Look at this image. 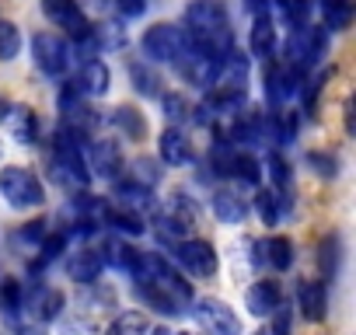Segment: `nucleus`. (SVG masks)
I'll use <instances>...</instances> for the list:
<instances>
[{
    "instance_id": "35",
    "label": "nucleus",
    "mask_w": 356,
    "mask_h": 335,
    "mask_svg": "<svg viewBox=\"0 0 356 335\" xmlns=\"http://www.w3.org/2000/svg\"><path fill=\"white\" fill-rule=\"evenodd\" d=\"M119 11L122 18H140L147 11V0H119Z\"/></svg>"
},
{
    "instance_id": "16",
    "label": "nucleus",
    "mask_w": 356,
    "mask_h": 335,
    "mask_svg": "<svg viewBox=\"0 0 356 335\" xmlns=\"http://www.w3.org/2000/svg\"><path fill=\"white\" fill-rule=\"evenodd\" d=\"M252 53L259 56V60H269L273 56V49H276V28H273V18H266V15H259L255 18V25H252Z\"/></svg>"
},
{
    "instance_id": "15",
    "label": "nucleus",
    "mask_w": 356,
    "mask_h": 335,
    "mask_svg": "<svg viewBox=\"0 0 356 335\" xmlns=\"http://www.w3.org/2000/svg\"><path fill=\"white\" fill-rule=\"evenodd\" d=\"M213 213H217L220 224H241L245 213H248V206H245V199H241L238 193L217 189V193H213Z\"/></svg>"
},
{
    "instance_id": "22",
    "label": "nucleus",
    "mask_w": 356,
    "mask_h": 335,
    "mask_svg": "<svg viewBox=\"0 0 356 335\" xmlns=\"http://www.w3.org/2000/svg\"><path fill=\"white\" fill-rule=\"evenodd\" d=\"M105 335H150V321H147V314H140V311H126V314H119V318L108 325Z\"/></svg>"
},
{
    "instance_id": "34",
    "label": "nucleus",
    "mask_w": 356,
    "mask_h": 335,
    "mask_svg": "<svg viewBox=\"0 0 356 335\" xmlns=\"http://www.w3.org/2000/svg\"><path fill=\"white\" fill-rule=\"evenodd\" d=\"M307 164L314 168V172H318L321 179H332V175H335V157H328V154L311 150V154H307Z\"/></svg>"
},
{
    "instance_id": "31",
    "label": "nucleus",
    "mask_w": 356,
    "mask_h": 335,
    "mask_svg": "<svg viewBox=\"0 0 356 335\" xmlns=\"http://www.w3.org/2000/svg\"><path fill=\"white\" fill-rule=\"evenodd\" d=\"M105 217H108L119 231H126V234H143V220H140L133 210H108Z\"/></svg>"
},
{
    "instance_id": "25",
    "label": "nucleus",
    "mask_w": 356,
    "mask_h": 335,
    "mask_svg": "<svg viewBox=\"0 0 356 335\" xmlns=\"http://www.w3.org/2000/svg\"><path fill=\"white\" fill-rule=\"evenodd\" d=\"M22 53V32L15 22H0V60H15Z\"/></svg>"
},
{
    "instance_id": "4",
    "label": "nucleus",
    "mask_w": 356,
    "mask_h": 335,
    "mask_svg": "<svg viewBox=\"0 0 356 335\" xmlns=\"http://www.w3.org/2000/svg\"><path fill=\"white\" fill-rule=\"evenodd\" d=\"M182 49H186V32L175 25H154L143 35V53L154 63H175Z\"/></svg>"
},
{
    "instance_id": "17",
    "label": "nucleus",
    "mask_w": 356,
    "mask_h": 335,
    "mask_svg": "<svg viewBox=\"0 0 356 335\" xmlns=\"http://www.w3.org/2000/svg\"><path fill=\"white\" fill-rule=\"evenodd\" d=\"M259 248L266 252L262 259H266L276 272H286V269L293 265V245H290L286 238H269V241H262Z\"/></svg>"
},
{
    "instance_id": "7",
    "label": "nucleus",
    "mask_w": 356,
    "mask_h": 335,
    "mask_svg": "<svg viewBox=\"0 0 356 335\" xmlns=\"http://www.w3.org/2000/svg\"><path fill=\"white\" fill-rule=\"evenodd\" d=\"M42 11H46L49 22H56L60 28H67L74 39H88V35H91V25H88V18L81 15L77 0H42Z\"/></svg>"
},
{
    "instance_id": "24",
    "label": "nucleus",
    "mask_w": 356,
    "mask_h": 335,
    "mask_svg": "<svg viewBox=\"0 0 356 335\" xmlns=\"http://www.w3.org/2000/svg\"><path fill=\"white\" fill-rule=\"evenodd\" d=\"M231 175H238V179L248 182V186H259L262 168H259V161H255L252 154H234V157H231Z\"/></svg>"
},
{
    "instance_id": "29",
    "label": "nucleus",
    "mask_w": 356,
    "mask_h": 335,
    "mask_svg": "<svg viewBox=\"0 0 356 335\" xmlns=\"http://www.w3.org/2000/svg\"><path fill=\"white\" fill-rule=\"evenodd\" d=\"M0 307H4V314H18V307H22V283L18 279L0 283Z\"/></svg>"
},
{
    "instance_id": "12",
    "label": "nucleus",
    "mask_w": 356,
    "mask_h": 335,
    "mask_svg": "<svg viewBox=\"0 0 356 335\" xmlns=\"http://www.w3.org/2000/svg\"><path fill=\"white\" fill-rule=\"evenodd\" d=\"M157 150H161V161L171 164V168H178V164H186V161H189V140H186L182 129H175V126L161 133Z\"/></svg>"
},
{
    "instance_id": "6",
    "label": "nucleus",
    "mask_w": 356,
    "mask_h": 335,
    "mask_svg": "<svg viewBox=\"0 0 356 335\" xmlns=\"http://www.w3.org/2000/svg\"><path fill=\"white\" fill-rule=\"evenodd\" d=\"M32 56H35L39 70L49 74V77L63 74L67 63H70V49H67V42H63L60 35H49V32H42V35L32 39Z\"/></svg>"
},
{
    "instance_id": "20",
    "label": "nucleus",
    "mask_w": 356,
    "mask_h": 335,
    "mask_svg": "<svg viewBox=\"0 0 356 335\" xmlns=\"http://www.w3.org/2000/svg\"><path fill=\"white\" fill-rule=\"evenodd\" d=\"M129 81H133V88H136L140 95L161 98V77H157V70H150L147 63H129Z\"/></svg>"
},
{
    "instance_id": "26",
    "label": "nucleus",
    "mask_w": 356,
    "mask_h": 335,
    "mask_svg": "<svg viewBox=\"0 0 356 335\" xmlns=\"http://www.w3.org/2000/svg\"><path fill=\"white\" fill-rule=\"evenodd\" d=\"M276 8H280V15H283V22L290 28H304L307 25V11H311L307 0H276Z\"/></svg>"
},
{
    "instance_id": "2",
    "label": "nucleus",
    "mask_w": 356,
    "mask_h": 335,
    "mask_svg": "<svg viewBox=\"0 0 356 335\" xmlns=\"http://www.w3.org/2000/svg\"><path fill=\"white\" fill-rule=\"evenodd\" d=\"M0 196H4L11 206H18V210L39 206V203L46 199L42 182L29 172V168H15V164L0 172Z\"/></svg>"
},
{
    "instance_id": "32",
    "label": "nucleus",
    "mask_w": 356,
    "mask_h": 335,
    "mask_svg": "<svg viewBox=\"0 0 356 335\" xmlns=\"http://www.w3.org/2000/svg\"><path fill=\"white\" fill-rule=\"evenodd\" d=\"M161 105H164V115L171 119V122H178V119H189V101L182 98V95H161Z\"/></svg>"
},
{
    "instance_id": "13",
    "label": "nucleus",
    "mask_w": 356,
    "mask_h": 335,
    "mask_svg": "<svg viewBox=\"0 0 356 335\" xmlns=\"http://www.w3.org/2000/svg\"><path fill=\"white\" fill-rule=\"evenodd\" d=\"M4 119H8V129H11V136H15L18 143H35V136H39V119H35V112H32L29 105H18V108L4 112Z\"/></svg>"
},
{
    "instance_id": "38",
    "label": "nucleus",
    "mask_w": 356,
    "mask_h": 335,
    "mask_svg": "<svg viewBox=\"0 0 356 335\" xmlns=\"http://www.w3.org/2000/svg\"><path fill=\"white\" fill-rule=\"evenodd\" d=\"M161 335H164V332H161Z\"/></svg>"
},
{
    "instance_id": "30",
    "label": "nucleus",
    "mask_w": 356,
    "mask_h": 335,
    "mask_svg": "<svg viewBox=\"0 0 356 335\" xmlns=\"http://www.w3.org/2000/svg\"><path fill=\"white\" fill-rule=\"evenodd\" d=\"M259 213L266 224H276L283 217V196L280 193H259Z\"/></svg>"
},
{
    "instance_id": "9",
    "label": "nucleus",
    "mask_w": 356,
    "mask_h": 335,
    "mask_svg": "<svg viewBox=\"0 0 356 335\" xmlns=\"http://www.w3.org/2000/svg\"><path fill=\"white\" fill-rule=\"evenodd\" d=\"M108 84H112V74H108V67H105L102 60H84V67H81V74H77V81H74V88H77L84 98L105 95Z\"/></svg>"
},
{
    "instance_id": "1",
    "label": "nucleus",
    "mask_w": 356,
    "mask_h": 335,
    "mask_svg": "<svg viewBox=\"0 0 356 335\" xmlns=\"http://www.w3.org/2000/svg\"><path fill=\"white\" fill-rule=\"evenodd\" d=\"M140 293H143L157 311H164V314H178L182 307H189V300H193L189 283L178 279V276L168 272V269H161L157 276H150L147 283H140Z\"/></svg>"
},
{
    "instance_id": "27",
    "label": "nucleus",
    "mask_w": 356,
    "mask_h": 335,
    "mask_svg": "<svg viewBox=\"0 0 356 335\" xmlns=\"http://www.w3.org/2000/svg\"><path fill=\"white\" fill-rule=\"evenodd\" d=\"M318 265H321V272H325L328 279L339 272V238H335V234L321 238V248H318Z\"/></svg>"
},
{
    "instance_id": "14",
    "label": "nucleus",
    "mask_w": 356,
    "mask_h": 335,
    "mask_svg": "<svg viewBox=\"0 0 356 335\" xmlns=\"http://www.w3.org/2000/svg\"><path fill=\"white\" fill-rule=\"evenodd\" d=\"M248 311H252L255 318H266V314L280 311V286H276L273 279L255 283V286L248 290Z\"/></svg>"
},
{
    "instance_id": "33",
    "label": "nucleus",
    "mask_w": 356,
    "mask_h": 335,
    "mask_svg": "<svg viewBox=\"0 0 356 335\" xmlns=\"http://www.w3.org/2000/svg\"><path fill=\"white\" fill-rule=\"evenodd\" d=\"M60 307H63V293L60 290H42V297H39V318L42 321H53L60 314Z\"/></svg>"
},
{
    "instance_id": "3",
    "label": "nucleus",
    "mask_w": 356,
    "mask_h": 335,
    "mask_svg": "<svg viewBox=\"0 0 356 335\" xmlns=\"http://www.w3.org/2000/svg\"><path fill=\"white\" fill-rule=\"evenodd\" d=\"M175 67H178V74H182V81H189L196 88H213L220 81V56L193 46L189 39H186V49L178 53Z\"/></svg>"
},
{
    "instance_id": "10",
    "label": "nucleus",
    "mask_w": 356,
    "mask_h": 335,
    "mask_svg": "<svg viewBox=\"0 0 356 335\" xmlns=\"http://www.w3.org/2000/svg\"><path fill=\"white\" fill-rule=\"evenodd\" d=\"M91 168H95V175L102 179H119L122 172V150L115 140H98L91 147Z\"/></svg>"
},
{
    "instance_id": "19",
    "label": "nucleus",
    "mask_w": 356,
    "mask_h": 335,
    "mask_svg": "<svg viewBox=\"0 0 356 335\" xmlns=\"http://www.w3.org/2000/svg\"><path fill=\"white\" fill-rule=\"evenodd\" d=\"M321 11H325V25L332 32H346L353 22V0H321Z\"/></svg>"
},
{
    "instance_id": "11",
    "label": "nucleus",
    "mask_w": 356,
    "mask_h": 335,
    "mask_svg": "<svg viewBox=\"0 0 356 335\" xmlns=\"http://www.w3.org/2000/svg\"><path fill=\"white\" fill-rule=\"evenodd\" d=\"M297 307L307 321H321L325 318V283L318 279H304L297 286Z\"/></svg>"
},
{
    "instance_id": "28",
    "label": "nucleus",
    "mask_w": 356,
    "mask_h": 335,
    "mask_svg": "<svg viewBox=\"0 0 356 335\" xmlns=\"http://www.w3.org/2000/svg\"><path fill=\"white\" fill-rule=\"evenodd\" d=\"M115 199L122 203V210H133V206H143L150 199V189H143L136 182H119L115 186Z\"/></svg>"
},
{
    "instance_id": "21",
    "label": "nucleus",
    "mask_w": 356,
    "mask_h": 335,
    "mask_svg": "<svg viewBox=\"0 0 356 335\" xmlns=\"http://www.w3.org/2000/svg\"><path fill=\"white\" fill-rule=\"evenodd\" d=\"M98 272H102V255H98V252L84 248V252L74 255V262H70V276H74L77 283H91Z\"/></svg>"
},
{
    "instance_id": "8",
    "label": "nucleus",
    "mask_w": 356,
    "mask_h": 335,
    "mask_svg": "<svg viewBox=\"0 0 356 335\" xmlns=\"http://www.w3.org/2000/svg\"><path fill=\"white\" fill-rule=\"evenodd\" d=\"M178 262H182L193 276H213L217 272V252L210 241H182L178 245Z\"/></svg>"
},
{
    "instance_id": "36",
    "label": "nucleus",
    "mask_w": 356,
    "mask_h": 335,
    "mask_svg": "<svg viewBox=\"0 0 356 335\" xmlns=\"http://www.w3.org/2000/svg\"><path fill=\"white\" fill-rule=\"evenodd\" d=\"M269 168H273V179H276L280 186H286V182H290V172H286V164H283L280 157H273V161H269Z\"/></svg>"
},
{
    "instance_id": "23",
    "label": "nucleus",
    "mask_w": 356,
    "mask_h": 335,
    "mask_svg": "<svg viewBox=\"0 0 356 335\" xmlns=\"http://www.w3.org/2000/svg\"><path fill=\"white\" fill-rule=\"evenodd\" d=\"M129 182H136V186H143V189H154V186L161 182L157 161H154V157H136L133 168H129Z\"/></svg>"
},
{
    "instance_id": "5",
    "label": "nucleus",
    "mask_w": 356,
    "mask_h": 335,
    "mask_svg": "<svg viewBox=\"0 0 356 335\" xmlns=\"http://www.w3.org/2000/svg\"><path fill=\"white\" fill-rule=\"evenodd\" d=\"M196 321L210 332V335H241V321H238V314L224 304V300H200L196 304Z\"/></svg>"
},
{
    "instance_id": "37",
    "label": "nucleus",
    "mask_w": 356,
    "mask_h": 335,
    "mask_svg": "<svg viewBox=\"0 0 356 335\" xmlns=\"http://www.w3.org/2000/svg\"><path fill=\"white\" fill-rule=\"evenodd\" d=\"M25 335H39V332H25Z\"/></svg>"
},
{
    "instance_id": "18",
    "label": "nucleus",
    "mask_w": 356,
    "mask_h": 335,
    "mask_svg": "<svg viewBox=\"0 0 356 335\" xmlns=\"http://www.w3.org/2000/svg\"><path fill=\"white\" fill-rule=\"evenodd\" d=\"M112 122H115L126 136H133V140H143V136H147V119H143L133 105H119V108L112 112Z\"/></svg>"
}]
</instances>
